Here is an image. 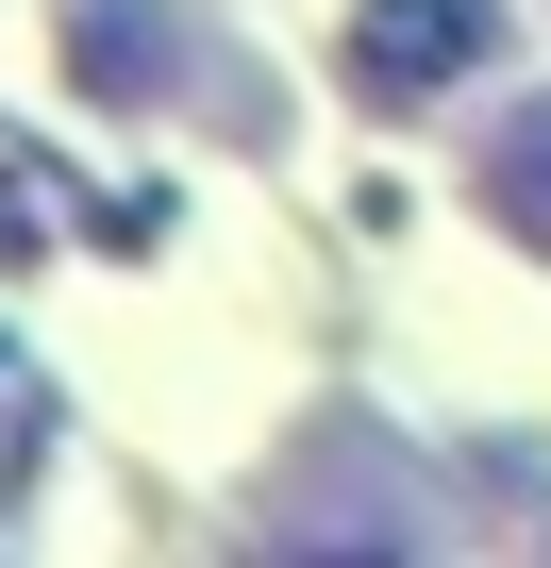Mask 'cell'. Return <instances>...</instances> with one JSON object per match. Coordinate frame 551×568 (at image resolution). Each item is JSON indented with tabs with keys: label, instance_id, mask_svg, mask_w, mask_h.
<instances>
[{
	"label": "cell",
	"instance_id": "1",
	"mask_svg": "<svg viewBox=\"0 0 551 568\" xmlns=\"http://www.w3.org/2000/svg\"><path fill=\"white\" fill-rule=\"evenodd\" d=\"M484 51H501V0H368V18L335 34L351 101H435V84H468Z\"/></svg>",
	"mask_w": 551,
	"mask_h": 568
},
{
	"label": "cell",
	"instance_id": "3",
	"mask_svg": "<svg viewBox=\"0 0 551 568\" xmlns=\"http://www.w3.org/2000/svg\"><path fill=\"white\" fill-rule=\"evenodd\" d=\"M468 201H484L501 234H534V251H551V101H501V118H484V151H468Z\"/></svg>",
	"mask_w": 551,
	"mask_h": 568
},
{
	"label": "cell",
	"instance_id": "2",
	"mask_svg": "<svg viewBox=\"0 0 551 568\" xmlns=\"http://www.w3.org/2000/svg\"><path fill=\"white\" fill-rule=\"evenodd\" d=\"M217 51L167 18V0H68V84L84 101H167V84H201Z\"/></svg>",
	"mask_w": 551,
	"mask_h": 568
}]
</instances>
